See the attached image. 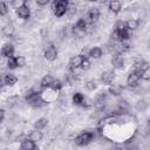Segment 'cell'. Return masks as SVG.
<instances>
[{
    "label": "cell",
    "instance_id": "6da1fadb",
    "mask_svg": "<svg viewBox=\"0 0 150 150\" xmlns=\"http://www.w3.org/2000/svg\"><path fill=\"white\" fill-rule=\"evenodd\" d=\"M68 8H69V2L66 1V0H57V1H54L53 2V12H54V15L56 18H61L63 16L64 14H67L68 12Z\"/></svg>",
    "mask_w": 150,
    "mask_h": 150
},
{
    "label": "cell",
    "instance_id": "7a4b0ae2",
    "mask_svg": "<svg viewBox=\"0 0 150 150\" xmlns=\"http://www.w3.org/2000/svg\"><path fill=\"white\" fill-rule=\"evenodd\" d=\"M93 139H94L93 131H82L74 138V143L77 146H84V145H88Z\"/></svg>",
    "mask_w": 150,
    "mask_h": 150
},
{
    "label": "cell",
    "instance_id": "3957f363",
    "mask_svg": "<svg viewBox=\"0 0 150 150\" xmlns=\"http://www.w3.org/2000/svg\"><path fill=\"white\" fill-rule=\"evenodd\" d=\"M100 15H101V12H100V9L97 7H90L87 11V13L83 16V19L87 21L88 25H91V23H95L98 20Z\"/></svg>",
    "mask_w": 150,
    "mask_h": 150
},
{
    "label": "cell",
    "instance_id": "277c9868",
    "mask_svg": "<svg viewBox=\"0 0 150 150\" xmlns=\"http://www.w3.org/2000/svg\"><path fill=\"white\" fill-rule=\"evenodd\" d=\"M142 77V70H134L132 73H130L127 77V84L128 87H130L131 89L137 88L138 87V81Z\"/></svg>",
    "mask_w": 150,
    "mask_h": 150
},
{
    "label": "cell",
    "instance_id": "5b68a950",
    "mask_svg": "<svg viewBox=\"0 0 150 150\" xmlns=\"http://www.w3.org/2000/svg\"><path fill=\"white\" fill-rule=\"evenodd\" d=\"M124 57L122 56V54H118V53H115L112 56H111V66L115 68V69H122L124 67Z\"/></svg>",
    "mask_w": 150,
    "mask_h": 150
},
{
    "label": "cell",
    "instance_id": "8992f818",
    "mask_svg": "<svg viewBox=\"0 0 150 150\" xmlns=\"http://www.w3.org/2000/svg\"><path fill=\"white\" fill-rule=\"evenodd\" d=\"M43 56L47 61H55L57 59V49L55 48L54 45H50L47 49H45Z\"/></svg>",
    "mask_w": 150,
    "mask_h": 150
},
{
    "label": "cell",
    "instance_id": "52a82bcc",
    "mask_svg": "<svg viewBox=\"0 0 150 150\" xmlns=\"http://www.w3.org/2000/svg\"><path fill=\"white\" fill-rule=\"evenodd\" d=\"M84 56H82L81 54L80 55H75V56H71L70 60H69V69H77V68H81V63L83 61Z\"/></svg>",
    "mask_w": 150,
    "mask_h": 150
},
{
    "label": "cell",
    "instance_id": "ba28073f",
    "mask_svg": "<svg viewBox=\"0 0 150 150\" xmlns=\"http://www.w3.org/2000/svg\"><path fill=\"white\" fill-rule=\"evenodd\" d=\"M16 15H18L20 19H22V20L29 19V16H30V8L28 7V5L26 4V5L21 6L20 8H18V9H16Z\"/></svg>",
    "mask_w": 150,
    "mask_h": 150
},
{
    "label": "cell",
    "instance_id": "9c48e42d",
    "mask_svg": "<svg viewBox=\"0 0 150 150\" xmlns=\"http://www.w3.org/2000/svg\"><path fill=\"white\" fill-rule=\"evenodd\" d=\"M115 79V73L112 70H105L101 74V82L103 84H110Z\"/></svg>",
    "mask_w": 150,
    "mask_h": 150
},
{
    "label": "cell",
    "instance_id": "30bf717a",
    "mask_svg": "<svg viewBox=\"0 0 150 150\" xmlns=\"http://www.w3.org/2000/svg\"><path fill=\"white\" fill-rule=\"evenodd\" d=\"M16 82H18V77H16L14 74H12V73H7V74H5V76L2 77V83H4V86L12 87V86H14Z\"/></svg>",
    "mask_w": 150,
    "mask_h": 150
},
{
    "label": "cell",
    "instance_id": "8fae6325",
    "mask_svg": "<svg viewBox=\"0 0 150 150\" xmlns=\"http://www.w3.org/2000/svg\"><path fill=\"white\" fill-rule=\"evenodd\" d=\"M13 53H14V46L12 43H6L4 45V47L1 48V55L4 57H7L9 59L11 56H13Z\"/></svg>",
    "mask_w": 150,
    "mask_h": 150
},
{
    "label": "cell",
    "instance_id": "7c38bea8",
    "mask_svg": "<svg viewBox=\"0 0 150 150\" xmlns=\"http://www.w3.org/2000/svg\"><path fill=\"white\" fill-rule=\"evenodd\" d=\"M108 8H109V12L112 13V14H118L122 9V4L120 1H110L108 4Z\"/></svg>",
    "mask_w": 150,
    "mask_h": 150
},
{
    "label": "cell",
    "instance_id": "4fadbf2b",
    "mask_svg": "<svg viewBox=\"0 0 150 150\" xmlns=\"http://www.w3.org/2000/svg\"><path fill=\"white\" fill-rule=\"evenodd\" d=\"M102 54H103L102 48H101V47H97V46H94V47H91V48L89 49V54H88V56L91 57V59L97 60V59H100V57L102 56Z\"/></svg>",
    "mask_w": 150,
    "mask_h": 150
},
{
    "label": "cell",
    "instance_id": "5bb4252c",
    "mask_svg": "<svg viewBox=\"0 0 150 150\" xmlns=\"http://www.w3.org/2000/svg\"><path fill=\"white\" fill-rule=\"evenodd\" d=\"M53 80H54V77H53L50 74H46V75L42 77V80L40 81V86L42 87L43 90H45V89H48V88L50 87Z\"/></svg>",
    "mask_w": 150,
    "mask_h": 150
},
{
    "label": "cell",
    "instance_id": "9a60e30c",
    "mask_svg": "<svg viewBox=\"0 0 150 150\" xmlns=\"http://www.w3.org/2000/svg\"><path fill=\"white\" fill-rule=\"evenodd\" d=\"M28 138L36 143V142H39V141H41V139L43 138V134H42L41 130H36V129H34V130H32V131L29 132Z\"/></svg>",
    "mask_w": 150,
    "mask_h": 150
},
{
    "label": "cell",
    "instance_id": "2e32d148",
    "mask_svg": "<svg viewBox=\"0 0 150 150\" xmlns=\"http://www.w3.org/2000/svg\"><path fill=\"white\" fill-rule=\"evenodd\" d=\"M47 124H48V118L47 117H40L34 122V129L42 130L47 127Z\"/></svg>",
    "mask_w": 150,
    "mask_h": 150
},
{
    "label": "cell",
    "instance_id": "e0dca14e",
    "mask_svg": "<svg viewBox=\"0 0 150 150\" xmlns=\"http://www.w3.org/2000/svg\"><path fill=\"white\" fill-rule=\"evenodd\" d=\"M21 150H35L36 146H35V142H33L32 139L29 138H26L21 142Z\"/></svg>",
    "mask_w": 150,
    "mask_h": 150
},
{
    "label": "cell",
    "instance_id": "ac0fdd59",
    "mask_svg": "<svg viewBox=\"0 0 150 150\" xmlns=\"http://www.w3.org/2000/svg\"><path fill=\"white\" fill-rule=\"evenodd\" d=\"M125 25H127L128 30L132 32V30H135V29H137V28H138V26H139V21H138L137 19L130 18V19H128V20L125 21Z\"/></svg>",
    "mask_w": 150,
    "mask_h": 150
},
{
    "label": "cell",
    "instance_id": "d6986e66",
    "mask_svg": "<svg viewBox=\"0 0 150 150\" xmlns=\"http://www.w3.org/2000/svg\"><path fill=\"white\" fill-rule=\"evenodd\" d=\"M123 91V88L120 86V84H111L109 88H108V93L112 96H118L121 95Z\"/></svg>",
    "mask_w": 150,
    "mask_h": 150
},
{
    "label": "cell",
    "instance_id": "ffe728a7",
    "mask_svg": "<svg viewBox=\"0 0 150 150\" xmlns=\"http://www.w3.org/2000/svg\"><path fill=\"white\" fill-rule=\"evenodd\" d=\"M73 103L75 104V105H80V107H82V104H83V102H84V100H86V97H84V95L83 94H81V93H74V95H73Z\"/></svg>",
    "mask_w": 150,
    "mask_h": 150
},
{
    "label": "cell",
    "instance_id": "44dd1931",
    "mask_svg": "<svg viewBox=\"0 0 150 150\" xmlns=\"http://www.w3.org/2000/svg\"><path fill=\"white\" fill-rule=\"evenodd\" d=\"M135 108H136V110H138V111H145V110L149 108V102H148L146 100L141 98V100H138V101L135 103Z\"/></svg>",
    "mask_w": 150,
    "mask_h": 150
},
{
    "label": "cell",
    "instance_id": "7402d4cb",
    "mask_svg": "<svg viewBox=\"0 0 150 150\" xmlns=\"http://www.w3.org/2000/svg\"><path fill=\"white\" fill-rule=\"evenodd\" d=\"M74 27H75L76 29H79V30H82V32H87V28H88V23H87V21H86L83 18H80V19H79V20L75 22Z\"/></svg>",
    "mask_w": 150,
    "mask_h": 150
},
{
    "label": "cell",
    "instance_id": "603a6c76",
    "mask_svg": "<svg viewBox=\"0 0 150 150\" xmlns=\"http://www.w3.org/2000/svg\"><path fill=\"white\" fill-rule=\"evenodd\" d=\"M19 102H20V97L18 95H12L7 98V107L8 108H14L19 104Z\"/></svg>",
    "mask_w": 150,
    "mask_h": 150
},
{
    "label": "cell",
    "instance_id": "cb8c5ba5",
    "mask_svg": "<svg viewBox=\"0 0 150 150\" xmlns=\"http://www.w3.org/2000/svg\"><path fill=\"white\" fill-rule=\"evenodd\" d=\"M2 34L5 36H7V38H12L13 34H14V27H13V25L12 23L5 25L4 28H2Z\"/></svg>",
    "mask_w": 150,
    "mask_h": 150
},
{
    "label": "cell",
    "instance_id": "d4e9b609",
    "mask_svg": "<svg viewBox=\"0 0 150 150\" xmlns=\"http://www.w3.org/2000/svg\"><path fill=\"white\" fill-rule=\"evenodd\" d=\"M49 88L53 89L54 91H59V90H61V89L63 88V83H62L61 80H59V79H54Z\"/></svg>",
    "mask_w": 150,
    "mask_h": 150
},
{
    "label": "cell",
    "instance_id": "484cf974",
    "mask_svg": "<svg viewBox=\"0 0 150 150\" xmlns=\"http://www.w3.org/2000/svg\"><path fill=\"white\" fill-rule=\"evenodd\" d=\"M125 29H128V28H127V25H125V22H124L123 20L116 21V23H115V30H116V32L121 33V32H123V30H125Z\"/></svg>",
    "mask_w": 150,
    "mask_h": 150
},
{
    "label": "cell",
    "instance_id": "4316f807",
    "mask_svg": "<svg viewBox=\"0 0 150 150\" xmlns=\"http://www.w3.org/2000/svg\"><path fill=\"white\" fill-rule=\"evenodd\" d=\"M84 87H86L87 90L93 91V90H95V89L97 88V83H96V81H94V80H88V81L84 83Z\"/></svg>",
    "mask_w": 150,
    "mask_h": 150
},
{
    "label": "cell",
    "instance_id": "83f0119b",
    "mask_svg": "<svg viewBox=\"0 0 150 150\" xmlns=\"http://www.w3.org/2000/svg\"><path fill=\"white\" fill-rule=\"evenodd\" d=\"M6 64H7V68L8 69H15V68H18L15 56H11L9 59H7V63Z\"/></svg>",
    "mask_w": 150,
    "mask_h": 150
},
{
    "label": "cell",
    "instance_id": "f1b7e54d",
    "mask_svg": "<svg viewBox=\"0 0 150 150\" xmlns=\"http://www.w3.org/2000/svg\"><path fill=\"white\" fill-rule=\"evenodd\" d=\"M15 60H16V66L18 67H25L26 66V57L25 56H22V55H18V56H15Z\"/></svg>",
    "mask_w": 150,
    "mask_h": 150
},
{
    "label": "cell",
    "instance_id": "f546056e",
    "mask_svg": "<svg viewBox=\"0 0 150 150\" xmlns=\"http://www.w3.org/2000/svg\"><path fill=\"white\" fill-rule=\"evenodd\" d=\"M7 13H8V6H7L6 2L1 1L0 2V15L5 16V15H7Z\"/></svg>",
    "mask_w": 150,
    "mask_h": 150
},
{
    "label": "cell",
    "instance_id": "4dcf8cb0",
    "mask_svg": "<svg viewBox=\"0 0 150 150\" xmlns=\"http://www.w3.org/2000/svg\"><path fill=\"white\" fill-rule=\"evenodd\" d=\"M90 61H89V59L88 57H84L83 59V61H82V63H81V70H88V69H90Z\"/></svg>",
    "mask_w": 150,
    "mask_h": 150
},
{
    "label": "cell",
    "instance_id": "1f68e13d",
    "mask_svg": "<svg viewBox=\"0 0 150 150\" xmlns=\"http://www.w3.org/2000/svg\"><path fill=\"white\" fill-rule=\"evenodd\" d=\"M141 79L144 80V81H150V67H148L146 69H144L142 71V77Z\"/></svg>",
    "mask_w": 150,
    "mask_h": 150
},
{
    "label": "cell",
    "instance_id": "d6a6232c",
    "mask_svg": "<svg viewBox=\"0 0 150 150\" xmlns=\"http://www.w3.org/2000/svg\"><path fill=\"white\" fill-rule=\"evenodd\" d=\"M23 5H26V1H23V0H14V1H12V6H13L15 9L20 8V7L23 6Z\"/></svg>",
    "mask_w": 150,
    "mask_h": 150
},
{
    "label": "cell",
    "instance_id": "836d02e7",
    "mask_svg": "<svg viewBox=\"0 0 150 150\" xmlns=\"http://www.w3.org/2000/svg\"><path fill=\"white\" fill-rule=\"evenodd\" d=\"M35 4H36V6H39V7H43V6H47V5L49 4V1H48V0H36Z\"/></svg>",
    "mask_w": 150,
    "mask_h": 150
},
{
    "label": "cell",
    "instance_id": "e575fe53",
    "mask_svg": "<svg viewBox=\"0 0 150 150\" xmlns=\"http://www.w3.org/2000/svg\"><path fill=\"white\" fill-rule=\"evenodd\" d=\"M5 114H6V112H5V109L2 108V109L0 110V122H4V121H5Z\"/></svg>",
    "mask_w": 150,
    "mask_h": 150
},
{
    "label": "cell",
    "instance_id": "d590c367",
    "mask_svg": "<svg viewBox=\"0 0 150 150\" xmlns=\"http://www.w3.org/2000/svg\"><path fill=\"white\" fill-rule=\"evenodd\" d=\"M127 150H138V146H137L136 144H134V143H131V145H129Z\"/></svg>",
    "mask_w": 150,
    "mask_h": 150
},
{
    "label": "cell",
    "instance_id": "8d00e7d4",
    "mask_svg": "<svg viewBox=\"0 0 150 150\" xmlns=\"http://www.w3.org/2000/svg\"><path fill=\"white\" fill-rule=\"evenodd\" d=\"M109 150H124V149H123L121 145H112Z\"/></svg>",
    "mask_w": 150,
    "mask_h": 150
},
{
    "label": "cell",
    "instance_id": "74e56055",
    "mask_svg": "<svg viewBox=\"0 0 150 150\" xmlns=\"http://www.w3.org/2000/svg\"><path fill=\"white\" fill-rule=\"evenodd\" d=\"M148 128L150 129V118H149V121H148Z\"/></svg>",
    "mask_w": 150,
    "mask_h": 150
}]
</instances>
